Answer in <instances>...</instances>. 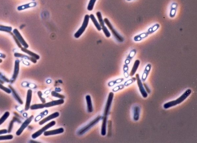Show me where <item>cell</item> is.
I'll use <instances>...</instances> for the list:
<instances>
[{"mask_svg": "<svg viewBox=\"0 0 197 143\" xmlns=\"http://www.w3.org/2000/svg\"><path fill=\"white\" fill-rule=\"evenodd\" d=\"M0 88L7 93L10 94L11 93V90L10 89L7 88L5 87L4 86H3L2 84H1V83H0Z\"/></svg>", "mask_w": 197, "mask_h": 143, "instance_id": "37", "label": "cell"}, {"mask_svg": "<svg viewBox=\"0 0 197 143\" xmlns=\"http://www.w3.org/2000/svg\"><path fill=\"white\" fill-rule=\"evenodd\" d=\"M114 94L112 92H110L109 94L107 100V103L106 105L105 108V111H104V117H103V120H107L108 119V116L109 114L110 108L111 106L113 100V97H114Z\"/></svg>", "mask_w": 197, "mask_h": 143, "instance_id": "3", "label": "cell"}, {"mask_svg": "<svg viewBox=\"0 0 197 143\" xmlns=\"http://www.w3.org/2000/svg\"><path fill=\"white\" fill-rule=\"evenodd\" d=\"M136 78L137 80V84H138V86L139 88L140 93H141V94H142L143 98H146L148 97V94L145 90V88H144V86H143V84L142 83L141 80L140 79L139 74H137L136 75Z\"/></svg>", "mask_w": 197, "mask_h": 143, "instance_id": "8", "label": "cell"}, {"mask_svg": "<svg viewBox=\"0 0 197 143\" xmlns=\"http://www.w3.org/2000/svg\"><path fill=\"white\" fill-rule=\"evenodd\" d=\"M89 19V16L88 14H87L85 16L82 26L74 34V37L76 38H79L83 33L88 26Z\"/></svg>", "mask_w": 197, "mask_h": 143, "instance_id": "4", "label": "cell"}, {"mask_svg": "<svg viewBox=\"0 0 197 143\" xmlns=\"http://www.w3.org/2000/svg\"><path fill=\"white\" fill-rule=\"evenodd\" d=\"M19 61L16 60L15 61L14 73L13 77V78L14 80H15L17 77L19 73Z\"/></svg>", "mask_w": 197, "mask_h": 143, "instance_id": "22", "label": "cell"}, {"mask_svg": "<svg viewBox=\"0 0 197 143\" xmlns=\"http://www.w3.org/2000/svg\"><path fill=\"white\" fill-rule=\"evenodd\" d=\"M56 122L55 121H51V122L47 124L46 125H45L43 128H41V129L39 130L37 132H35L34 134H33L32 136V138L33 139H35V138H37L39 136H40L43 132L46 131L47 130L49 129L50 128H51L53 126H54L56 124Z\"/></svg>", "mask_w": 197, "mask_h": 143, "instance_id": "6", "label": "cell"}, {"mask_svg": "<svg viewBox=\"0 0 197 143\" xmlns=\"http://www.w3.org/2000/svg\"><path fill=\"white\" fill-rule=\"evenodd\" d=\"M101 117L99 116V117H97L96 118H95L94 120H93L89 124L85 126V127L83 128L82 129H80L79 131V132H78V134L80 135L83 134L85 132L89 130L91 127H92L93 126H94L97 123H98L99 121L100 120H101Z\"/></svg>", "mask_w": 197, "mask_h": 143, "instance_id": "7", "label": "cell"}, {"mask_svg": "<svg viewBox=\"0 0 197 143\" xmlns=\"http://www.w3.org/2000/svg\"><path fill=\"white\" fill-rule=\"evenodd\" d=\"M0 83H1L3 84L4 82L3 81H2V80H0Z\"/></svg>", "mask_w": 197, "mask_h": 143, "instance_id": "43", "label": "cell"}, {"mask_svg": "<svg viewBox=\"0 0 197 143\" xmlns=\"http://www.w3.org/2000/svg\"><path fill=\"white\" fill-rule=\"evenodd\" d=\"M13 136L11 135H4V136H0V140H11V139H13Z\"/></svg>", "mask_w": 197, "mask_h": 143, "instance_id": "33", "label": "cell"}, {"mask_svg": "<svg viewBox=\"0 0 197 143\" xmlns=\"http://www.w3.org/2000/svg\"><path fill=\"white\" fill-rule=\"evenodd\" d=\"M59 112H55V113L50 115L49 116H48V117H46V118H44L42 120L40 121L39 123V124L40 125H42L44 124L45 123L47 122V121H49L50 120H52V119H54V118L57 117H59Z\"/></svg>", "mask_w": 197, "mask_h": 143, "instance_id": "11", "label": "cell"}, {"mask_svg": "<svg viewBox=\"0 0 197 143\" xmlns=\"http://www.w3.org/2000/svg\"><path fill=\"white\" fill-rule=\"evenodd\" d=\"M9 87L10 88L11 90H12V92H13V93L14 96V97L16 98V100L20 104H23V101L21 100V98L19 96L17 93L16 92V91L14 89L11 87L10 85H9Z\"/></svg>", "mask_w": 197, "mask_h": 143, "instance_id": "27", "label": "cell"}, {"mask_svg": "<svg viewBox=\"0 0 197 143\" xmlns=\"http://www.w3.org/2000/svg\"><path fill=\"white\" fill-rule=\"evenodd\" d=\"M140 108L139 106L136 105L133 108V119L135 121L139 120L140 116Z\"/></svg>", "mask_w": 197, "mask_h": 143, "instance_id": "16", "label": "cell"}, {"mask_svg": "<svg viewBox=\"0 0 197 143\" xmlns=\"http://www.w3.org/2000/svg\"><path fill=\"white\" fill-rule=\"evenodd\" d=\"M32 91L31 90H29L27 91V96L26 102V106H25V110H29L30 107V103H31V98H32Z\"/></svg>", "mask_w": 197, "mask_h": 143, "instance_id": "15", "label": "cell"}, {"mask_svg": "<svg viewBox=\"0 0 197 143\" xmlns=\"http://www.w3.org/2000/svg\"><path fill=\"white\" fill-rule=\"evenodd\" d=\"M7 130L6 129H4V130H0V135L3 134H6L7 132Z\"/></svg>", "mask_w": 197, "mask_h": 143, "instance_id": "42", "label": "cell"}, {"mask_svg": "<svg viewBox=\"0 0 197 143\" xmlns=\"http://www.w3.org/2000/svg\"><path fill=\"white\" fill-rule=\"evenodd\" d=\"M64 131V128H60L56 129V130L44 131V134L46 136H49V135L62 134V133H63Z\"/></svg>", "mask_w": 197, "mask_h": 143, "instance_id": "10", "label": "cell"}, {"mask_svg": "<svg viewBox=\"0 0 197 143\" xmlns=\"http://www.w3.org/2000/svg\"><path fill=\"white\" fill-rule=\"evenodd\" d=\"M124 87H125V85L124 84H121V85H119V86L115 87L112 90L113 91H118L119 90H122L124 88Z\"/></svg>", "mask_w": 197, "mask_h": 143, "instance_id": "38", "label": "cell"}, {"mask_svg": "<svg viewBox=\"0 0 197 143\" xmlns=\"http://www.w3.org/2000/svg\"><path fill=\"white\" fill-rule=\"evenodd\" d=\"M177 7H178V5L175 3L172 4V5L170 14H169V16L171 18H173L175 16L176 11H177Z\"/></svg>", "mask_w": 197, "mask_h": 143, "instance_id": "24", "label": "cell"}, {"mask_svg": "<svg viewBox=\"0 0 197 143\" xmlns=\"http://www.w3.org/2000/svg\"><path fill=\"white\" fill-rule=\"evenodd\" d=\"M136 54V49H133L132 50L130 53H129V54L128 56L126 58V60L125 61V64H130V62H131V61L133 59V58L135 56Z\"/></svg>", "mask_w": 197, "mask_h": 143, "instance_id": "17", "label": "cell"}, {"mask_svg": "<svg viewBox=\"0 0 197 143\" xmlns=\"http://www.w3.org/2000/svg\"><path fill=\"white\" fill-rule=\"evenodd\" d=\"M160 27V25L158 24H155L149 28L148 31H147L149 35L152 34L153 33L156 31Z\"/></svg>", "mask_w": 197, "mask_h": 143, "instance_id": "25", "label": "cell"}, {"mask_svg": "<svg viewBox=\"0 0 197 143\" xmlns=\"http://www.w3.org/2000/svg\"><path fill=\"white\" fill-rule=\"evenodd\" d=\"M14 121V120H12L11 121L9 125V128H8V132H9V133L11 132V130H12L13 126V123Z\"/></svg>", "mask_w": 197, "mask_h": 143, "instance_id": "40", "label": "cell"}, {"mask_svg": "<svg viewBox=\"0 0 197 143\" xmlns=\"http://www.w3.org/2000/svg\"><path fill=\"white\" fill-rule=\"evenodd\" d=\"M51 95L53 97H56L58 98H60V99H64L65 98V97L64 95H61L60 94L57 93L56 91H53L51 92Z\"/></svg>", "mask_w": 197, "mask_h": 143, "instance_id": "34", "label": "cell"}, {"mask_svg": "<svg viewBox=\"0 0 197 143\" xmlns=\"http://www.w3.org/2000/svg\"><path fill=\"white\" fill-rule=\"evenodd\" d=\"M129 67L128 65L127 64H125L123 66V71H124V76L126 78H128L129 77V74L128 71Z\"/></svg>", "mask_w": 197, "mask_h": 143, "instance_id": "31", "label": "cell"}, {"mask_svg": "<svg viewBox=\"0 0 197 143\" xmlns=\"http://www.w3.org/2000/svg\"><path fill=\"white\" fill-rule=\"evenodd\" d=\"M36 5L37 3L36 2H32V3H29L27 4L22 5V6H19L17 7V9L19 11L23 10L28 9V8H30V7L36 6Z\"/></svg>", "mask_w": 197, "mask_h": 143, "instance_id": "19", "label": "cell"}, {"mask_svg": "<svg viewBox=\"0 0 197 143\" xmlns=\"http://www.w3.org/2000/svg\"><path fill=\"white\" fill-rule=\"evenodd\" d=\"M34 116L33 115L30 116L28 119H27L21 125V127L19 129L17 130L16 132V135L18 136L22 134L24 130L27 127V126L31 122L33 119Z\"/></svg>", "mask_w": 197, "mask_h": 143, "instance_id": "9", "label": "cell"}, {"mask_svg": "<svg viewBox=\"0 0 197 143\" xmlns=\"http://www.w3.org/2000/svg\"><path fill=\"white\" fill-rule=\"evenodd\" d=\"M86 100L87 104V110L88 112H92L93 111V107L92 105L91 98L90 95H87L86 97Z\"/></svg>", "mask_w": 197, "mask_h": 143, "instance_id": "20", "label": "cell"}, {"mask_svg": "<svg viewBox=\"0 0 197 143\" xmlns=\"http://www.w3.org/2000/svg\"><path fill=\"white\" fill-rule=\"evenodd\" d=\"M96 16L98 18V20L99 21V24L102 27V30L103 31L106 37H109L111 36V34L106 27L105 26V22L102 19L101 14L100 12H97L96 13Z\"/></svg>", "mask_w": 197, "mask_h": 143, "instance_id": "5", "label": "cell"}, {"mask_svg": "<svg viewBox=\"0 0 197 143\" xmlns=\"http://www.w3.org/2000/svg\"><path fill=\"white\" fill-rule=\"evenodd\" d=\"M191 92L192 91L191 89H188L178 99L165 103L163 105V107L165 109H168L182 103L190 95Z\"/></svg>", "mask_w": 197, "mask_h": 143, "instance_id": "1", "label": "cell"}, {"mask_svg": "<svg viewBox=\"0 0 197 143\" xmlns=\"http://www.w3.org/2000/svg\"><path fill=\"white\" fill-rule=\"evenodd\" d=\"M127 1H131V0H127Z\"/></svg>", "mask_w": 197, "mask_h": 143, "instance_id": "44", "label": "cell"}, {"mask_svg": "<svg viewBox=\"0 0 197 143\" xmlns=\"http://www.w3.org/2000/svg\"><path fill=\"white\" fill-rule=\"evenodd\" d=\"M96 0H90L87 6V10L89 11H91L93 9L94 4L96 3Z\"/></svg>", "mask_w": 197, "mask_h": 143, "instance_id": "30", "label": "cell"}, {"mask_svg": "<svg viewBox=\"0 0 197 143\" xmlns=\"http://www.w3.org/2000/svg\"><path fill=\"white\" fill-rule=\"evenodd\" d=\"M136 78H132L130 79V80H128L126 81V82H125L124 85H125V86H126V87H128V86L129 85L131 84L132 83L134 82L135 81H136Z\"/></svg>", "mask_w": 197, "mask_h": 143, "instance_id": "35", "label": "cell"}, {"mask_svg": "<svg viewBox=\"0 0 197 143\" xmlns=\"http://www.w3.org/2000/svg\"><path fill=\"white\" fill-rule=\"evenodd\" d=\"M140 63V61L139 60H136L134 63V65L132 67L131 71L129 74V76H130V77H132L134 75L137 70H138V68L139 66Z\"/></svg>", "mask_w": 197, "mask_h": 143, "instance_id": "18", "label": "cell"}, {"mask_svg": "<svg viewBox=\"0 0 197 143\" xmlns=\"http://www.w3.org/2000/svg\"><path fill=\"white\" fill-rule=\"evenodd\" d=\"M143 86H144V87L145 88V90L146 91L147 93H151V90H150L149 87H148L147 84H146V83H144V84H143Z\"/></svg>", "mask_w": 197, "mask_h": 143, "instance_id": "41", "label": "cell"}, {"mask_svg": "<svg viewBox=\"0 0 197 143\" xmlns=\"http://www.w3.org/2000/svg\"><path fill=\"white\" fill-rule=\"evenodd\" d=\"M21 50L23 51V52L28 54L31 56L32 57L35 58L37 60L39 59L40 56L39 55L33 53V52H31V51H30L28 50H27V49H25V48L21 47Z\"/></svg>", "mask_w": 197, "mask_h": 143, "instance_id": "26", "label": "cell"}, {"mask_svg": "<svg viewBox=\"0 0 197 143\" xmlns=\"http://www.w3.org/2000/svg\"><path fill=\"white\" fill-rule=\"evenodd\" d=\"M10 113L8 111L5 112L3 115L2 116V117L0 118V125L2 124L7 119V118L9 116Z\"/></svg>", "mask_w": 197, "mask_h": 143, "instance_id": "28", "label": "cell"}, {"mask_svg": "<svg viewBox=\"0 0 197 143\" xmlns=\"http://www.w3.org/2000/svg\"><path fill=\"white\" fill-rule=\"evenodd\" d=\"M44 107V104H35L32 105L30 107L31 110H36L38 109H42Z\"/></svg>", "mask_w": 197, "mask_h": 143, "instance_id": "29", "label": "cell"}, {"mask_svg": "<svg viewBox=\"0 0 197 143\" xmlns=\"http://www.w3.org/2000/svg\"><path fill=\"white\" fill-rule=\"evenodd\" d=\"M90 18L91 19V20L92 21L94 25H95L96 27L97 30H98L99 31H101V27L100 26L99 24L97 22V20L96 19V17L94 16V15L93 14H90L89 16Z\"/></svg>", "mask_w": 197, "mask_h": 143, "instance_id": "23", "label": "cell"}, {"mask_svg": "<svg viewBox=\"0 0 197 143\" xmlns=\"http://www.w3.org/2000/svg\"><path fill=\"white\" fill-rule=\"evenodd\" d=\"M149 36L147 32L144 33H142L138 35H136L134 37V41H140L142 40L145 39Z\"/></svg>", "mask_w": 197, "mask_h": 143, "instance_id": "21", "label": "cell"}, {"mask_svg": "<svg viewBox=\"0 0 197 143\" xmlns=\"http://www.w3.org/2000/svg\"><path fill=\"white\" fill-rule=\"evenodd\" d=\"M104 21L105 23L108 27L109 28L111 31L113 36L115 37L116 40L120 43H122L124 41V38L113 27V26L107 18H105L104 20Z\"/></svg>", "mask_w": 197, "mask_h": 143, "instance_id": "2", "label": "cell"}, {"mask_svg": "<svg viewBox=\"0 0 197 143\" xmlns=\"http://www.w3.org/2000/svg\"><path fill=\"white\" fill-rule=\"evenodd\" d=\"M13 33H14L15 35H16V36L18 38V40H19L20 42L23 44V46H24L26 48L28 47L29 46H28V44H27V43H26V41L24 40L23 38L22 37L20 34L19 33V32L18 31V30L17 29H15L14 30Z\"/></svg>", "mask_w": 197, "mask_h": 143, "instance_id": "14", "label": "cell"}, {"mask_svg": "<svg viewBox=\"0 0 197 143\" xmlns=\"http://www.w3.org/2000/svg\"><path fill=\"white\" fill-rule=\"evenodd\" d=\"M0 31H7L10 32L12 31V28L9 27L4 26H0Z\"/></svg>", "mask_w": 197, "mask_h": 143, "instance_id": "36", "label": "cell"}, {"mask_svg": "<svg viewBox=\"0 0 197 143\" xmlns=\"http://www.w3.org/2000/svg\"><path fill=\"white\" fill-rule=\"evenodd\" d=\"M38 95L39 96V97L40 99L41 100V101H42L43 103H44L46 102V100L44 98H43L42 97V93L40 91H39L38 92Z\"/></svg>", "mask_w": 197, "mask_h": 143, "instance_id": "39", "label": "cell"}, {"mask_svg": "<svg viewBox=\"0 0 197 143\" xmlns=\"http://www.w3.org/2000/svg\"><path fill=\"white\" fill-rule=\"evenodd\" d=\"M124 78H120V79H117V80H116L111 81L110 83H109V86H114L116 84L122 82L124 81Z\"/></svg>", "mask_w": 197, "mask_h": 143, "instance_id": "32", "label": "cell"}, {"mask_svg": "<svg viewBox=\"0 0 197 143\" xmlns=\"http://www.w3.org/2000/svg\"><path fill=\"white\" fill-rule=\"evenodd\" d=\"M151 64H147L144 70V72H143L142 77V81L144 82L146 80V79H147V77L149 74V72L151 71Z\"/></svg>", "mask_w": 197, "mask_h": 143, "instance_id": "13", "label": "cell"}, {"mask_svg": "<svg viewBox=\"0 0 197 143\" xmlns=\"http://www.w3.org/2000/svg\"><path fill=\"white\" fill-rule=\"evenodd\" d=\"M64 100L63 99H61L53 101L49 103H44V107L46 108L50 107L56 105H60L64 103Z\"/></svg>", "mask_w": 197, "mask_h": 143, "instance_id": "12", "label": "cell"}]
</instances>
